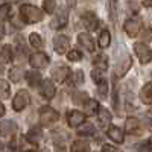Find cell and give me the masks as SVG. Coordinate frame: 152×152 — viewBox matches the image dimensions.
Returning a JSON list of instances; mask_svg holds the SVG:
<instances>
[{"label":"cell","mask_w":152,"mask_h":152,"mask_svg":"<svg viewBox=\"0 0 152 152\" xmlns=\"http://www.w3.org/2000/svg\"><path fill=\"white\" fill-rule=\"evenodd\" d=\"M84 107H85V113L88 114V116H93V114L99 113V108H100L99 102L97 100H93V99H88L84 104Z\"/></svg>","instance_id":"cell-23"},{"label":"cell","mask_w":152,"mask_h":152,"mask_svg":"<svg viewBox=\"0 0 152 152\" xmlns=\"http://www.w3.org/2000/svg\"><path fill=\"white\" fill-rule=\"evenodd\" d=\"M81 23L87 31H96L99 28V18L94 12H84L81 17Z\"/></svg>","instance_id":"cell-8"},{"label":"cell","mask_w":152,"mask_h":152,"mask_svg":"<svg viewBox=\"0 0 152 152\" xmlns=\"http://www.w3.org/2000/svg\"><path fill=\"white\" fill-rule=\"evenodd\" d=\"M97 43H99V46L102 47V49L110 47V44H111V34H110V31L104 29L102 32H100V34H99V40H97Z\"/></svg>","instance_id":"cell-22"},{"label":"cell","mask_w":152,"mask_h":152,"mask_svg":"<svg viewBox=\"0 0 152 152\" xmlns=\"http://www.w3.org/2000/svg\"><path fill=\"white\" fill-rule=\"evenodd\" d=\"M123 29L129 37H135L138 34V31H140V21L137 18H128L123 24Z\"/></svg>","instance_id":"cell-13"},{"label":"cell","mask_w":152,"mask_h":152,"mask_svg":"<svg viewBox=\"0 0 152 152\" xmlns=\"http://www.w3.org/2000/svg\"><path fill=\"white\" fill-rule=\"evenodd\" d=\"M21 78H23V70L20 67H12L9 70V79L12 82H20Z\"/></svg>","instance_id":"cell-29"},{"label":"cell","mask_w":152,"mask_h":152,"mask_svg":"<svg viewBox=\"0 0 152 152\" xmlns=\"http://www.w3.org/2000/svg\"><path fill=\"white\" fill-rule=\"evenodd\" d=\"M97 114H99V123H100V126H108L111 123V113L107 108L100 107Z\"/></svg>","instance_id":"cell-21"},{"label":"cell","mask_w":152,"mask_h":152,"mask_svg":"<svg viewBox=\"0 0 152 152\" xmlns=\"http://www.w3.org/2000/svg\"><path fill=\"white\" fill-rule=\"evenodd\" d=\"M125 132H128V134L138 132V120L135 117H128L125 120Z\"/></svg>","instance_id":"cell-20"},{"label":"cell","mask_w":152,"mask_h":152,"mask_svg":"<svg viewBox=\"0 0 152 152\" xmlns=\"http://www.w3.org/2000/svg\"><path fill=\"white\" fill-rule=\"evenodd\" d=\"M131 64H132L131 58L128 55H122V58L117 61L116 67H114V75H116V78H122V76H125L126 72L131 69Z\"/></svg>","instance_id":"cell-6"},{"label":"cell","mask_w":152,"mask_h":152,"mask_svg":"<svg viewBox=\"0 0 152 152\" xmlns=\"http://www.w3.org/2000/svg\"><path fill=\"white\" fill-rule=\"evenodd\" d=\"M117 5L119 0H108V9H110V18L113 23L117 21Z\"/></svg>","instance_id":"cell-26"},{"label":"cell","mask_w":152,"mask_h":152,"mask_svg":"<svg viewBox=\"0 0 152 152\" xmlns=\"http://www.w3.org/2000/svg\"><path fill=\"white\" fill-rule=\"evenodd\" d=\"M78 41L85 50H88V52H94V41L87 32H81L78 35Z\"/></svg>","instance_id":"cell-15"},{"label":"cell","mask_w":152,"mask_h":152,"mask_svg":"<svg viewBox=\"0 0 152 152\" xmlns=\"http://www.w3.org/2000/svg\"><path fill=\"white\" fill-rule=\"evenodd\" d=\"M58 113L52 107H41L40 108V123L43 126H50L58 120Z\"/></svg>","instance_id":"cell-2"},{"label":"cell","mask_w":152,"mask_h":152,"mask_svg":"<svg viewBox=\"0 0 152 152\" xmlns=\"http://www.w3.org/2000/svg\"><path fill=\"white\" fill-rule=\"evenodd\" d=\"M97 93H99L100 99H107V94H108V84H107L105 79L100 82V84H97Z\"/></svg>","instance_id":"cell-35"},{"label":"cell","mask_w":152,"mask_h":152,"mask_svg":"<svg viewBox=\"0 0 152 152\" xmlns=\"http://www.w3.org/2000/svg\"><path fill=\"white\" fill-rule=\"evenodd\" d=\"M2 2H3V0H0V3H2Z\"/></svg>","instance_id":"cell-47"},{"label":"cell","mask_w":152,"mask_h":152,"mask_svg":"<svg viewBox=\"0 0 152 152\" xmlns=\"http://www.w3.org/2000/svg\"><path fill=\"white\" fill-rule=\"evenodd\" d=\"M49 56L44 53V52H35L29 56V64L34 67V69H44L47 64H49Z\"/></svg>","instance_id":"cell-9"},{"label":"cell","mask_w":152,"mask_h":152,"mask_svg":"<svg viewBox=\"0 0 152 152\" xmlns=\"http://www.w3.org/2000/svg\"><path fill=\"white\" fill-rule=\"evenodd\" d=\"M146 125H148V128L152 131V119H146Z\"/></svg>","instance_id":"cell-45"},{"label":"cell","mask_w":152,"mask_h":152,"mask_svg":"<svg viewBox=\"0 0 152 152\" xmlns=\"http://www.w3.org/2000/svg\"><path fill=\"white\" fill-rule=\"evenodd\" d=\"M69 76H70V69L67 66H59L52 70V78L56 82H64Z\"/></svg>","instance_id":"cell-12"},{"label":"cell","mask_w":152,"mask_h":152,"mask_svg":"<svg viewBox=\"0 0 152 152\" xmlns=\"http://www.w3.org/2000/svg\"><path fill=\"white\" fill-rule=\"evenodd\" d=\"M145 38H146V40H149V41L152 40V24L145 31Z\"/></svg>","instance_id":"cell-40"},{"label":"cell","mask_w":152,"mask_h":152,"mask_svg":"<svg viewBox=\"0 0 152 152\" xmlns=\"http://www.w3.org/2000/svg\"><path fill=\"white\" fill-rule=\"evenodd\" d=\"M20 17L24 23L34 24L43 20V12L40 8H37L34 5H21L20 6Z\"/></svg>","instance_id":"cell-1"},{"label":"cell","mask_w":152,"mask_h":152,"mask_svg":"<svg viewBox=\"0 0 152 152\" xmlns=\"http://www.w3.org/2000/svg\"><path fill=\"white\" fill-rule=\"evenodd\" d=\"M85 122V114L78 111V110H72L67 113V123L70 126H73V128H76V126H81L82 123Z\"/></svg>","instance_id":"cell-10"},{"label":"cell","mask_w":152,"mask_h":152,"mask_svg":"<svg viewBox=\"0 0 152 152\" xmlns=\"http://www.w3.org/2000/svg\"><path fill=\"white\" fill-rule=\"evenodd\" d=\"M11 2H12V3H17V2H20V0H11Z\"/></svg>","instance_id":"cell-46"},{"label":"cell","mask_w":152,"mask_h":152,"mask_svg":"<svg viewBox=\"0 0 152 152\" xmlns=\"http://www.w3.org/2000/svg\"><path fill=\"white\" fill-rule=\"evenodd\" d=\"M91 79L96 82V84H100L104 81V76H102V72H100L99 69H94L93 72H91Z\"/></svg>","instance_id":"cell-38"},{"label":"cell","mask_w":152,"mask_h":152,"mask_svg":"<svg viewBox=\"0 0 152 152\" xmlns=\"http://www.w3.org/2000/svg\"><path fill=\"white\" fill-rule=\"evenodd\" d=\"M43 9H44V12H47V14H53V12L56 11V2L55 0H44Z\"/></svg>","instance_id":"cell-32"},{"label":"cell","mask_w":152,"mask_h":152,"mask_svg":"<svg viewBox=\"0 0 152 152\" xmlns=\"http://www.w3.org/2000/svg\"><path fill=\"white\" fill-rule=\"evenodd\" d=\"M78 134L79 135H93L94 134V126L87 123V125H81L78 128Z\"/></svg>","instance_id":"cell-31"},{"label":"cell","mask_w":152,"mask_h":152,"mask_svg":"<svg viewBox=\"0 0 152 152\" xmlns=\"http://www.w3.org/2000/svg\"><path fill=\"white\" fill-rule=\"evenodd\" d=\"M93 64L97 66L99 70H100V69H102V70H107V69H108V58H107V55H104V53L97 55V56L94 58V61H93Z\"/></svg>","instance_id":"cell-28"},{"label":"cell","mask_w":152,"mask_h":152,"mask_svg":"<svg viewBox=\"0 0 152 152\" xmlns=\"http://www.w3.org/2000/svg\"><path fill=\"white\" fill-rule=\"evenodd\" d=\"M40 93H41V96L46 97V99H52V97L56 94V88H55V84L52 82V79H44V81L41 82Z\"/></svg>","instance_id":"cell-11"},{"label":"cell","mask_w":152,"mask_h":152,"mask_svg":"<svg viewBox=\"0 0 152 152\" xmlns=\"http://www.w3.org/2000/svg\"><path fill=\"white\" fill-rule=\"evenodd\" d=\"M31 102V96L26 90H20L14 99H12V108H14V111H23L24 108H26Z\"/></svg>","instance_id":"cell-3"},{"label":"cell","mask_w":152,"mask_h":152,"mask_svg":"<svg viewBox=\"0 0 152 152\" xmlns=\"http://www.w3.org/2000/svg\"><path fill=\"white\" fill-rule=\"evenodd\" d=\"M140 99L145 104H152V82L146 84L140 90Z\"/></svg>","instance_id":"cell-19"},{"label":"cell","mask_w":152,"mask_h":152,"mask_svg":"<svg viewBox=\"0 0 152 152\" xmlns=\"http://www.w3.org/2000/svg\"><path fill=\"white\" fill-rule=\"evenodd\" d=\"M143 5H145L146 8H152V0H145Z\"/></svg>","instance_id":"cell-43"},{"label":"cell","mask_w":152,"mask_h":152,"mask_svg":"<svg viewBox=\"0 0 152 152\" xmlns=\"http://www.w3.org/2000/svg\"><path fill=\"white\" fill-rule=\"evenodd\" d=\"M129 6H131V9H132V12H137L138 11V6H135L132 2H129Z\"/></svg>","instance_id":"cell-44"},{"label":"cell","mask_w":152,"mask_h":152,"mask_svg":"<svg viewBox=\"0 0 152 152\" xmlns=\"http://www.w3.org/2000/svg\"><path fill=\"white\" fill-rule=\"evenodd\" d=\"M14 59V52H12V46L5 44L0 50V62L2 64H9V62Z\"/></svg>","instance_id":"cell-16"},{"label":"cell","mask_w":152,"mask_h":152,"mask_svg":"<svg viewBox=\"0 0 152 152\" xmlns=\"http://www.w3.org/2000/svg\"><path fill=\"white\" fill-rule=\"evenodd\" d=\"M88 100V94L85 91H76L73 94V102L75 104H85Z\"/></svg>","instance_id":"cell-33"},{"label":"cell","mask_w":152,"mask_h":152,"mask_svg":"<svg viewBox=\"0 0 152 152\" xmlns=\"http://www.w3.org/2000/svg\"><path fill=\"white\" fill-rule=\"evenodd\" d=\"M108 137L111 138L113 142H116V143H123V131L120 128H117V126H110L108 131H107Z\"/></svg>","instance_id":"cell-17"},{"label":"cell","mask_w":152,"mask_h":152,"mask_svg":"<svg viewBox=\"0 0 152 152\" xmlns=\"http://www.w3.org/2000/svg\"><path fill=\"white\" fill-rule=\"evenodd\" d=\"M102 152H122V151L117 149V148H114V146H111V145H104Z\"/></svg>","instance_id":"cell-39"},{"label":"cell","mask_w":152,"mask_h":152,"mask_svg":"<svg viewBox=\"0 0 152 152\" xmlns=\"http://www.w3.org/2000/svg\"><path fill=\"white\" fill-rule=\"evenodd\" d=\"M90 151V145L84 140H76L72 145V152H88Z\"/></svg>","instance_id":"cell-27"},{"label":"cell","mask_w":152,"mask_h":152,"mask_svg":"<svg viewBox=\"0 0 152 152\" xmlns=\"http://www.w3.org/2000/svg\"><path fill=\"white\" fill-rule=\"evenodd\" d=\"M17 131V123L12 120H3L0 123V135L2 137H9Z\"/></svg>","instance_id":"cell-14"},{"label":"cell","mask_w":152,"mask_h":152,"mask_svg":"<svg viewBox=\"0 0 152 152\" xmlns=\"http://www.w3.org/2000/svg\"><path fill=\"white\" fill-rule=\"evenodd\" d=\"M0 97H9V84L3 79H0Z\"/></svg>","instance_id":"cell-36"},{"label":"cell","mask_w":152,"mask_h":152,"mask_svg":"<svg viewBox=\"0 0 152 152\" xmlns=\"http://www.w3.org/2000/svg\"><path fill=\"white\" fill-rule=\"evenodd\" d=\"M11 17V5L3 3L0 6V20H8Z\"/></svg>","instance_id":"cell-34"},{"label":"cell","mask_w":152,"mask_h":152,"mask_svg":"<svg viewBox=\"0 0 152 152\" xmlns=\"http://www.w3.org/2000/svg\"><path fill=\"white\" fill-rule=\"evenodd\" d=\"M29 43H31L35 49H43V46H44V41H43L41 35L37 34V32H32V34L29 35Z\"/></svg>","instance_id":"cell-25"},{"label":"cell","mask_w":152,"mask_h":152,"mask_svg":"<svg viewBox=\"0 0 152 152\" xmlns=\"http://www.w3.org/2000/svg\"><path fill=\"white\" fill-rule=\"evenodd\" d=\"M26 79H28V82H29L31 87H38V85H40V82H41V75L38 73V72H35V70H32V72H28L26 73Z\"/></svg>","instance_id":"cell-24"},{"label":"cell","mask_w":152,"mask_h":152,"mask_svg":"<svg viewBox=\"0 0 152 152\" xmlns=\"http://www.w3.org/2000/svg\"><path fill=\"white\" fill-rule=\"evenodd\" d=\"M67 21H69V12H67V9H59L56 14H55V17L52 18V21H50V28L52 29H62L67 24Z\"/></svg>","instance_id":"cell-7"},{"label":"cell","mask_w":152,"mask_h":152,"mask_svg":"<svg viewBox=\"0 0 152 152\" xmlns=\"http://www.w3.org/2000/svg\"><path fill=\"white\" fill-rule=\"evenodd\" d=\"M134 52H135L137 58L140 59L142 64H148V62L152 59V50L145 43H135L134 44Z\"/></svg>","instance_id":"cell-4"},{"label":"cell","mask_w":152,"mask_h":152,"mask_svg":"<svg viewBox=\"0 0 152 152\" xmlns=\"http://www.w3.org/2000/svg\"><path fill=\"white\" fill-rule=\"evenodd\" d=\"M70 81L73 85H81L84 82V72L82 70H76L73 72V75L70 76Z\"/></svg>","instance_id":"cell-30"},{"label":"cell","mask_w":152,"mask_h":152,"mask_svg":"<svg viewBox=\"0 0 152 152\" xmlns=\"http://www.w3.org/2000/svg\"><path fill=\"white\" fill-rule=\"evenodd\" d=\"M3 37H5V26H3V24H0V40H2Z\"/></svg>","instance_id":"cell-42"},{"label":"cell","mask_w":152,"mask_h":152,"mask_svg":"<svg viewBox=\"0 0 152 152\" xmlns=\"http://www.w3.org/2000/svg\"><path fill=\"white\" fill-rule=\"evenodd\" d=\"M5 113H6V108H5L3 102L0 100V117H3V116H5Z\"/></svg>","instance_id":"cell-41"},{"label":"cell","mask_w":152,"mask_h":152,"mask_svg":"<svg viewBox=\"0 0 152 152\" xmlns=\"http://www.w3.org/2000/svg\"><path fill=\"white\" fill-rule=\"evenodd\" d=\"M53 49L58 55H64L69 53V49H70V40L69 37L66 35H56L53 38Z\"/></svg>","instance_id":"cell-5"},{"label":"cell","mask_w":152,"mask_h":152,"mask_svg":"<svg viewBox=\"0 0 152 152\" xmlns=\"http://www.w3.org/2000/svg\"><path fill=\"white\" fill-rule=\"evenodd\" d=\"M67 58H69V61H81V58H82V53L79 52V50H70V52L67 53Z\"/></svg>","instance_id":"cell-37"},{"label":"cell","mask_w":152,"mask_h":152,"mask_svg":"<svg viewBox=\"0 0 152 152\" xmlns=\"http://www.w3.org/2000/svg\"><path fill=\"white\" fill-rule=\"evenodd\" d=\"M41 129L38 128V126H34V128H31L29 131H28V134H26V140L29 142V143H32V145H37L38 142L41 140Z\"/></svg>","instance_id":"cell-18"}]
</instances>
